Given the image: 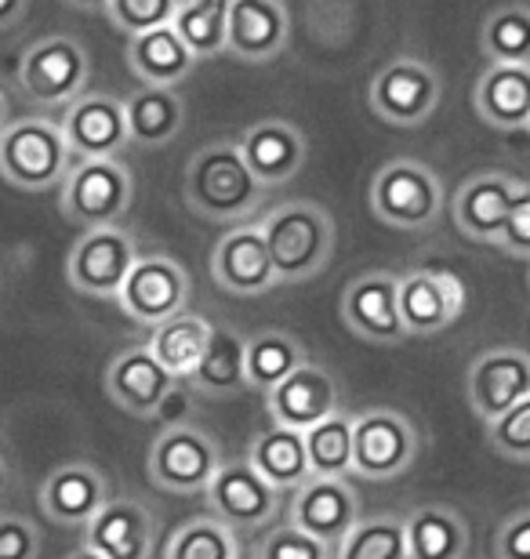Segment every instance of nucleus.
<instances>
[{"mask_svg": "<svg viewBox=\"0 0 530 559\" xmlns=\"http://www.w3.org/2000/svg\"><path fill=\"white\" fill-rule=\"evenodd\" d=\"M182 193L193 215L219 226H244L262 211L269 189L247 167L236 139H214L189 156Z\"/></svg>", "mask_w": 530, "mask_h": 559, "instance_id": "f257e3e1", "label": "nucleus"}, {"mask_svg": "<svg viewBox=\"0 0 530 559\" xmlns=\"http://www.w3.org/2000/svg\"><path fill=\"white\" fill-rule=\"evenodd\" d=\"M276 284H309L334 254V218L317 200H291L262 222Z\"/></svg>", "mask_w": 530, "mask_h": 559, "instance_id": "f03ea898", "label": "nucleus"}, {"mask_svg": "<svg viewBox=\"0 0 530 559\" xmlns=\"http://www.w3.org/2000/svg\"><path fill=\"white\" fill-rule=\"evenodd\" d=\"M76 156L62 135V124L44 117L11 120L0 131V175L8 186L44 193L51 186H62Z\"/></svg>", "mask_w": 530, "mask_h": 559, "instance_id": "7ed1b4c3", "label": "nucleus"}, {"mask_svg": "<svg viewBox=\"0 0 530 559\" xmlns=\"http://www.w3.org/2000/svg\"><path fill=\"white\" fill-rule=\"evenodd\" d=\"M439 207H444V182L433 167L414 156H397L370 178V211L381 226L425 233L436 226Z\"/></svg>", "mask_w": 530, "mask_h": 559, "instance_id": "20e7f679", "label": "nucleus"}, {"mask_svg": "<svg viewBox=\"0 0 530 559\" xmlns=\"http://www.w3.org/2000/svg\"><path fill=\"white\" fill-rule=\"evenodd\" d=\"M222 462V447L208 429L178 421L164 425V432L153 440L145 473H150V484L167 495H204Z\"/></svg>", "mask_w": 530, "mask_h": 559, "instance_id": "39448f33", "label": "nucleus"}, {"mask_svg": "<svg viewBox=\"0 0 530 559\" xmlns=\"http://www.w3.org/2000/svg\"><path fill=\"white\" fill-rule=\"evenodd\" d=\"M92 59L76 37H44L19 59V87L33 106H70L87 92Z\"/></svg>", "mask_w": 530, "mask_h": 559, "instance_id": "423d86ee", "label": "nucleus"}, {"mask_svg": "<svg viewBox=\"0 0 530 559\" xmlns=\"http://www.w3.org/2000/svg\"><path fill=\"white\" fill-rule=\"evenodd\" d=\"M134 197L131 171L120 160H76L62 182V215L81 229L120 226Z\"/></svg>", "mask_w": 530, "mask_h": 559, "instance_id": "0eeeda50", "label": "nucleus"}, {"mask_svg": "<svg viewBox=\"0 0 530 559\" xmlns=\"http://www.w3.org/2000/svg\"><path fill=\"white\" fill-rule=\"evenodd\" d=\"M419 447V429L408 415L389 407L367 411L356 418L353 429V476L375 479V484L397 479L414 465Z\"/></svg>", "mask_w": 530, "mask_h": 559, "instance_id": "6e6552de", "label": "nucleus"}, {"mask_svg": "<svg viewBox=\"0 0 530 559\" xmlns=\"http://www.w3.org/2000/svg\"><path fill=\"white\" fill-rule=\"evenodd\" d=\"M370 109L392 128H419L436 114L444 98V81L422 59H392L370 81Z\"/></svg>", "mask_w": 530, "mask_h": 559, "instance_id": "1a4fd4ad", "label": "nucleus"}, {"mask_svg": "<svg viewBox=\"0 0 530 559\" xmlns=\"http://www.w3.org/2000/svg\"><path fill=\"white\" fill-rule=\"evenodd\" d=\"M142 259L139 240L123 226H103L84 229V237L73 243L70 259H66V280L95 298H117L123 280Z\"/></svg>", "mask_w": 530, "mask_h": 559, "instance_id": "9d476101", "label": "nucleus"}, {"mask_svg": "<svg viewBox=\"0 0 530 559\" xmlns=\"http://www.w3.org/2000/svg\"><path fill=\"white\" fill-rule=\"evenodd\" d=\"M189 290H193L189 273L172 254H142V259L134 262V270L128 273V280H123L117 301L134 323L153 331L156 323L186 312Z\"/></svg>", "mask_w": 530, "mask_h": 559, "instance_id": "9b49d317", "label": "nucleus"}, {"mask_svg": "<svg viewBox=\"0 0 530 559\" xmlns=\"http://www.w3.org/2000/svg\"><path fill=\"white\" fill-rule=\"evenodd\" d=\"M204 501H208V516L222 520L225 527L240 534L262 527V523L276 516L280 490L273 484H266L247 457H233V462H222V468L214 473L211 487L204 490Z\"/></svg>", "mask_w": 530, "mask_h": 559, "instance_id": "f8f14e48", "label": "nucleus"}, {"mask_svg": "<svg viewBox=\"0 0 530 559\" xmlns=\"http://www.w3.org/2000/svg\"><path fill=\"white\" fill-rule=\"evenodd\" d=\"M342 320L364 342L400 345L411 334L400 317V276L386 270L360 273L342 290Z\"/></svg>", "mask_w": 530, "mask_h": 559, "instance_id": "ddd939ff", "label": "nucleus"}, {"mask_svg": "<svg viewBox=\"0 0 530 559\" xmlns=\"http://www.w3.org/2000/svg\"><path fill=\"white\" fill-rule=\"evenodd\" d=\"M62 135L76 160H120L131 145L123 103L98 92H84L62 109Z\"/></svg>", "mask_w": 530, "mask_h": 559, "instance_id": "4468645a", "label": "nucleus"}, {"mask_svg": "<svg viewBox=\"0 0 530 559\" xmlns=\"http://www.w3.org/2000/svg\"><path fill=\"white\" fill-rule=\"evenodd\" d=\"M178 382L167 367L150 353V345H131L120 356H113L106 371V393L120 411H128L134 418H156L167 396L175 393Z\"/></svg>", "mask_w": 530, "mask_h": 559, "instance_id": "2eb2a0df", "label": "nucleus"}, {"mask_svg": "<svg viewBox=\"0 0 530 559\" xmlns=\"http://www.w3.org/2000/svg\"><path fill=\"white\" fill-rule=\"evenodd\" d=\"M466 309V284L447 270H414L400 276V317L411 338L447 331Z\"/></svg>", "mask_w": 530, "mask_h": 559, "instance_id": "dca6fc26", "label": "nucleus"}, {"mask_svg": "<svg viewBox=\"0 0 530 559\" xmlns=\"http://www.w3.org/2000/svg\"><path fill=\"white\" fill-rule=\"evenodd\" d=\"M211 280L229 295H266L276 287V270L266 248V233L255 222L233 226L211 251Z\"/></svg>", "mask_w": 530, "mask_h": 559, "instance_id": "f3484780", "label": "nucleus"}, {"mask_svg": "<svg viewBox=\"0 0 530 559\" xmlns=\"http://www.w3.org/2000/svg\"><path fill=\"white\" fill-rule=\"evenodd\" d=\"M266 411L273 425L309 432L313 425H320L342 411L334 374L327 371V367L306 360L295 374H287L273 393H266Z\"/></svg>", "mask_w": 530, "mask_h": 559, "instance_id": "a211bd4d", "label": "nucleus"}, {"mask_svg": "<svg viewBox=\"0 0 530 559\" xmlns=\"http://www.w3.org/2000/svg\"><path fill=\"white\" fill-rule=\"evenodd\" d=\"M520 189H523L520 178H513L505 171H480V175L466 178L455 193V204H450L461 237H469L476 243L498 240V233L505 226V218H509Z\"/></svg>", "mask_w": 530, "mask_h": 559, "instance_id": "6ab92c4d", "label": "nucleus"}, {"mask_svg": "<svg viewBox=\"0 0 530 559\" xmlns=\"http://www.w3.org/2000/svg\"><path fill=\"white\" fill-rule=\"evenodd\" d=\"M356 520H360V495L353 479L313 476L291 498V523L313 534V538L327 542L331 549H338V542L353 531Z\"/></svg>", "mask_w": 530, "mask_h": 559, "instance_id": "aec40b11", "label": "nucleus"}, {"mask_svg": "<svg viewBox=\"0 0 530 559\" xmlns=\"http://www.w3.org/2000/svg\"><path fill=\"white\" fill-rule=\"evenodd\" d=\"M469 407L476 418L494 421L530 396V356L523 349H491L483 353L466 374Z\"/></svg>", "mask_w": 530, "mask_h": 559, "instance_id": "412c9836", "label": "nucleus"}, {"mask_svg": "<svg viewBox=\"0 0 530 559\" xmlns=\"http://www.w3.org/2000/svg\"><path fill=\"white\" fill-rule=\"evenodd\" d=\"M156 534V516L142 501L109 498L84 527V545L106 559H150Z\"/></svg>", "mask_w": 530, "mask_h": 559, "instance_id": "4be33fe9", "label": "nucleus"}, {"mask_svg": "<svg viewBox=\"0 0 530 559\" xmlns=\"http://www.w3.org/2000/svg\"><path fill=\"white\" fill-rule=\"evenodd\" d=\"M291 19L284 0H233L225 51L240 62H269L287 48Z\"/></svg>", "mask_w": 530, "mask_h": 559, "instance_id": "5701e85b", "label": "nucleus"}, {"mask_svg": "<svg viewBox=\"0 0 530 559\" xmlns=\"http://www.w3.org/2000/svg\"><path fill=\"white\" fill-rule=\"evenodd\" d=\"M236 145L266 189L291 182L306 164V135L287 120H258L236 135Z\"/></svg>", "mask_w": 530, "mask_h": 559, "instance_id": "b1692460", "label": "nucleus"}, {"mask_svg": "<svg viewBox=\"0 0 530 559\" xmlns=\"http://www.w3.org/2000/svg\"><path fill=\"white\" fill-rule=\"evenodd\" d=\"M106 501H109L106 476L87 462L59 465L40 484V509L55 523H66V527H87Z\"/></svg>", "mask_w": 530, "mask_h": 559, "instance_id": "393cba45", "label": "nucleus"}, {"mask_svg": "<svg viewBox=\"0 0 530 559\" xmlns=\"http://www.w3.org/2000/svg\"><path fill=\"white\" fill-rule=\"evenodd\" d=\"M200 396L229 400L247 389V338L229 323H211L208 349L200 356L197 371L186 378Z\"/></svg>", "mask_w": 530, "mask_h": 559, "instance_id": "a878e982", "label": "nucleus"}, {"mask_svg": "<svg viewBox=\"0 0 530 559\" xmlns=\"http://www.w3.org/2000/svg\"><path fill=\"white\" fill-rule=\"evenodd\" d=\"M476 114L498 131H523L530 124V66L491 62L476 84Z\"/></svg>", "mask_w": 530, "mask_h": 559, "instance_id": "bb28decb", "label": "nucleus"}, {"mask_svg": "<svg viewBox=\"0 0 530 559\" xmlns=\"http://www.w3.org/2000/svg\"><path fill=\"white\" fill-rule=\"evenodd\" d=\"M247 462L258 468V476L276 490H298L306 479H313L309 468V447L306 432L287 429V425H266L251 440Z\"/></svg>", "mask_w": 530, "mask_h": 559, "instance_id": "cd10ccee", "label": "nucleus"}, {"mask_svg": "<svg viewBox=\"0 0 530 559\" xmlns=\"http://www.w3.org/2000/svg\"><path fill=\"white\" fill-rule=\"evenodd\" d=\"M128 66L145 87H175L193 73L197 55L186 48V40L178 37L175 26H161L131 37Z\"/></svg>", "mask_w": 530, "mask_h": 559, "instance_id": "c85d7f7f", "label": "nucleus"}, {"mask_svg": "<svg viewBox=\"0 0 530 559\" xmlns=\"http://www.w3.org/2000/svg\"><path fill=\"white\" fill-rule=\"evenodd\" d=\"M128 114V139L131 145H167L186 124V103L175 87H139L131 98H123Z\"/></svg>", "mask_w": 530, "mask_h": 559, "instance_id": "c756f323", "label": "nucleus"}, {"mask_svg": "<svg viewBox=\"0 0 530 559\" xmlns=\"http://www.w3.org/2000/svg\"><path fill=\"white\" fill-rule=\"evenodd\" d=\"M408 527V559H466L469 523L450 506H419L403 516Z\"/></svg>", "mask_w": 530, "mask_h": 559, "instance_id": "7c9ffc66", "label": "nucleus"}, {"mask_svg": "<svg viewBox=\"0 0 530 559\" xmlns=\"http://www.w3.org/2000/svg\"><path fill=\"white\" fill-rule=\"evenodd\" d=\"M208 338H211V323L204 317H197V312H178V317L156 323L145 345H150V353L175 378H189L208 349Z\"/></svg>", "mask_w": 530, "mask_h": 559, "instance_id": "2f4dec72", "label": "nucleus"}, {"mask_svg": "<svg viewBox=\"0 0 530 559\" xmlns=\"http://www.w3.org/2000/svg\"><path fill=\"white\" fill-rule=\"evenodd\" d=\"M306 364V349L287 331H262L247 338V389L273 393L287 374Z\"/></svg>", "mask_w": 530, "mask_h": 559, "instance_id": "473e14b6", "label": "nucleus"}, {"mask_svg": "<svg viewBox=\"0 0 530 559\" xmlns=\"http://www.w3.org/2000/svg\"><path fill=\"white\" fill-rule=\"evenodd\" d=\"M334 559H408V527L403 516L378 512V516H360L353 531L338 542Z\"/></svg>", "mask_w": 530, "mask_h": 559, "instance_id": "72a5a7b5", "label": "nucleus"}, {"mask_svg": "<svg viewBox=\"0 0 530 559\" xmlns=\"http://www.w3.org/2000/svg\"><path fill=\"white\" fill-rule=\"evenodd\" d=\"M353 429H356V418L342 415V411L320 425H313L306 432L313 476L353 479Z\"/></svg>", "mask_w": 530, "mask_h": 559, "instance_id": "f704fd0d", "label": "nucleus"}, {"mask_svg": "<svg viewBox=\"0 0 530 559\" xmlns=\"http://www.w3.org/2000/svg\"><path fill=\"white\" fill-rule=\"evenodd\" d=\"M233 0H182L175 15V33L186 40V48L200 59H214L225 51V26H229Z\"/></svg>", "mask_w": 530, "mask_h": 559, "instance_id": "c9c22d12", "label": "nucleus"}, {"mask_svg": "<svg viewBox=\"0 0 530 559\" xmlns=\"http://www.w3.org/2000/svg\"><path fill=\"white\" fill-rule=\"evenodd\" d=\"M480 48L491 62L530 66V8L509 4L491 11L480 33Z\"/></svg>", "mask_w": 530, "mask_h": 559, "instance_id": "e433bc0d", "label": "nucleus"}, {"mask_svg": "<svg viewBox=\"0 0 530 559\" xmlns=\"http://www.w3.org/2000/svg\"><path fill=\"white\" fill-rule=\"evenodd\" d=\"M164 559H240V542L222 520L197 516L167 538Z\"/></svg>", "mask_w": 530, "mask_h": 559, "instance_id": "4c0bfd02", "label": "nucleus"}, {"mask_svg": "<svg viewBox=\"0 0 530 559\" xmlns=\"http://www.w3.org/2000/svg\"><path fill=\"white\" fill-rule=\"evenodd\" d=\"M178 8H182V0H109L106 15L128 37H139V33L172 26Z\"/></svg>", "mask_w": 530, "mask_h": 559, "instance_id": "58836bf2", "label": "nucleus"}, {"mask_svg": "<svg viewBox=\"0 0 530 559\" xmlns=\"http://www.w3.org/2000/svg\"><path fill=\"white\" fill-rule=\"evenodd\" d=\"M487 443L502 457L513 462H530V396L509 407L505 415L487 421Z\"/></svg>", "mask_w": 530, "mask_h": 559, "instance_id": "ea45409f", "label": "nucleus"}, {"mask_svg": "<svg viewBox=\"0 0 530 559\" xmlns=\"http://www.w3.org/2000/svg\"><path fill=\"white\" fill-rule=\"evenodd\" d=\"M255 559H334V549L302 527H295V523H284V527L269 531L258 542Z\"/></svg>", "mask_w": 530, "mask_h": 559, "instance_id": "a19ab883", "label": "nucleus"}, {"mask_svg": "<svg viewBox=\"0 0 530 559\" xmlns=\"http://www.w3.org/2000/svg\"><path fill=\"white\" fill-rule=\"evenodd\" d=\"M40 531L19 512H0V559H37Z\"/></svg>", "mask_w": 530, "mask_h": 559, "instance_id": "79ce46f5", "label": "nucleus"}, {"mask_svg": "<svg viewBox=\"0 0 530 559\" xmlns=\"http://www.w3.org/2000/svg\"><path fill=\"white\" fill-rule=\"evenodd\" d=\"M494 248L513 254V259H530V182H523L520 197H516L509 218H505V226L498 233V240H494Z\"/></svg>", "mask_w": 530, "mask_h": 559, "instance_id": "37998d69", "label": "nucleus"}, {"mask_svg": "<svg viewBox=\"0 0 530 559\" xmlns=\"http://www.w3.org/2000/svg\"><path fill=\"white\" fill-rule=\"evenodd\" d=\"M494 559H530V509L513 512L494 534Z\"/></svg>", "mask_w": 530, "mask_h": 559, "instance_id": "c03bdc74", "label": "nucleus"}, {"mask_svg": "<svg viewBox=\"0 0 530 559\" xmlns=\"http://www.w3.org/2000/svg\"><path fill=\"white\" fill-rule=\"evenodd\" d=\"M30 0H0V29H11L26 19Z\"/></svg>", "mask_w": 530, "mask_h": 559, "instance_id": "a18cd8bd", "label": "nucleus"}, {"mask_svg": "<svg viewBox=\"0 0 530 559\" xmlns=\"http://www.w3.org/2000/svg\"><path fill=\"white\" fill-rule=\"evenodd\" d=\"M66 4H73V8H84V11H106L109 0H66Z\"/></svg>", "mask_w": 530, "mask_h": 559, "instance_id": "49530a36", "label": "nucleus"}, {"mask_svg": "<svg viewBox=\"0 0 530 559\" xmlns=\"http://www.w3.org/2000/svg\"><path fill=\"white\" fill-rule=\"evenodd\" d=\"M8 487H11V468L4 462V454H0V498L8 495Z\"/></svg>", "mask_w": 530, "mask_h": 559, "instance_id": "de8ad7c7", "label": "nucleus"}, {"mask_svg": "<svg viewBox=\"0 0 530 559\" xmlns=\"http://www.w3.org/2000/svg\"><path fill=\"white\" fill-rule=\"evenodd\" d=\"M66 559H106V556H98L95 549H87V545H81V549H76V552H70V556H66Z\"/></svg>", "mask_w": 530, "mask_h": 559, "instance_id": "09e8293b", "label": "nucleus"}, {"mask_svg": "<svg viewBox=\"0 0 530 559\" xmlns=\"http://www.w3.org/2000/svg\"><path fill=\"white\" fill-rule=\"evenodd\" d=\"M11 124V120H8V103H4V92H0V131H4Z\"/></svg>", "mask_w": 530, "mask_h": 559, "instance_id": "8fccbe9b", "label": "nucleus"}, {"mask_svg": "<svg viewBox=\"0 0 530 559\" xmlns=\"http://www.w3.org/2000/svg\"><path fill=\"white\" fill-rule=\"evenodd\" d=\"M527 135H530V124H527Z\"/></svg>", "mask_w": 530, "mask_h": 559, "instance_id": "3c124183", "label": "nucleus"}]
</instances>
